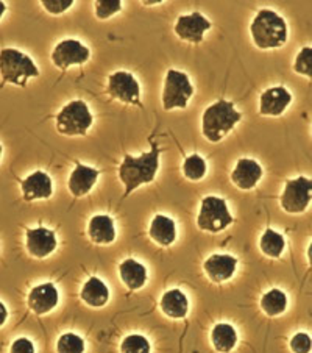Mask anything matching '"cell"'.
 <instances>
[{
	"instance_id": "6da1fadb",
	"label": "cell",
	"mask_w": 312,
	"mask_h": 353,
	"mask_svg": "<svg viewBox=\"0 0 312 353\" xmlns=\"http://www.w3.org/2000/svg\"><path fill=\"white\" fill-rule=\"evenodd\" d=\"M160 169V147L153 144L149 154L141 157L125 155L119 166V179L125 186V197L141 185L152 183Z\"/></svg>"
},
{
	"instance_id": "7a4b0ae2",
	"label": "cell",
	"mask_w": 312,
	"mask_h": 353,
	"mask_svg": "<svg viewBox=\"0 0 312 353\" xmlns=\"http://www.w3.org/2000/svg\"><path fill=\"white\" fill-rule=\"evenodd\" d=\"M250 33L258 49H280L287 41V23L273 10L264 8L253 19Z\"/></svg>"
},
{
	"instance_id": "3957f363",
	"label": "cell",
	"mask_w": 312,
	"mask_h": 353,
	"mask_svg": "<svg viewBox=\"0 0 312 353\" xmlns=\"http://www.w3.org/2000/svg\"><path fill=\"white\" fill-rule=\"evenodd\" d=\"M240 119H242V114L236 111L233 102L219 100L205 110L202 117L203 137L211 143H219Z\"/></svg>"
},
{
	"instance_id": "277c9868",
	"label": "cell",
	"mask_w": 312,
	"mask_h": 353,
	"mask_svg": "<svg viewBox=\"0 0 312 353\" xmlns=\"http://www.w3.org/2000/svg\"><path fill=\"white\" fill-rule=\"evenodd\" d=\"M39 75L37 64L30 57L17 49L0 50V77L5 83L25 86L30 79Z\"/></svg>"
},
{
	"instance_id": "5b68a950",
	"label": "cell",
	"mask_w": 312,
	"mask_h": 353,
	"mask_svg": "<svg viewBox=\"0 0 312 353\" xmlns=\"http://www.w3.org/2000/svg\"><path fill=\"white\" fill-rule=\"evenodd\" d=\"M92 114L83 100H74L56 116V130L64 137H85L92 125Z\"/></svg>"
},
{
	"instance_id": "8992f818",
	"label": "cell",
	"mask_w": 312,
	"mask_h": 353,
	"mask_svg": "<svg viewBox=\"0 0 312 353\" xmlns=\"http://www.w3.org/2000/svg\"><path fill=\"white\" fill-rule=\"evenodd\" d=\"M194 96V86L185 72L176 69H169L164 79L163 90V108L166 111L187 107V102Z\"/></svg>"
},
{
	"instance_id": "52a82bcc",
	"label": "cell",
	"mask_w": 312,
	"mask_h": 353,
	"mask_svg": "<svg viewBox=\"0 0 312 353\" xmlns=\"http://www.w3.org/2000/svg\"><path fill=\"white\" fill-rule=\"evenodd\" d=\"M231 223L233 216L229 213L225 200L216 196H208L202 200V207H200L197 217V225L200 230L219 233Z\"/></svg>"
},
{
	"instance_id": "ba28073f",
	"label": "cell",
	"mask_w": 312,
	"mask_h": 353,
	"mask_svg": "<svg viewBox=\"0 0 312 353\" xmlns=\"http://www.w3.org/2000/svg\"><path fill=\"white\" fill-rule=\"evenodd\" d=\"M312 200V180L308 176H297L287 180L281 196V207L286 213L300 214L306 211Z\"/></svg>"
},
{
	"instance_id": "9c48e42d",
	"label": "cell",
	"mask_w": 312,
	"mask_h": 353,
	"mask_svg": "<svg viewBox=\"0 0 312 353\" xmlns=\"http://www.w3.org/2000/svg\"><path fill=\"white\" fill-rule=\"evenodd\" d=\"M107 92L116 100L123 103L138 105L141 107V86L138 80L125 70H119L110 75Z\"/></svg>"
},
{
	"instance_id": "30bf717a",
	"label": "cell",
	"mask_w": 312,
	"mask_h": 353,
	"mask_svg": "<svg viewBox=\"0 0 312 353\" xmlns=\"http://www.w3.org/2000/svg\"><path fill=\"white\" fill-rule=\"evenodd\" d=\"M90 49L76 39H64L52 52V61L61 70H66L70 66H81L90 60Z\"/></svg>"
},
{
	"instance_id": "8fae6325",
	"label": "cell",
	"mask_w": 312,
	"mask_h": 353,
	"mask_svg": "<svg viewBox=\"0 0 312 353\" xmlns=\"http://www.w3.org/2000/svg\"><path fill=\"white\" fill-rule=\"evenodd\" d=\"M211 28V22L202 13H192L180 16L175 23L176 37L187 43L200 44L203 41L205 33Z\"/></svg>"
},
{
	"instance_id": "7c38bea8",
	"label": "cell",
	"mask_w": 312,
	"mask_h": 353,
	"mask_svg": "<svg viewBox=\"0 0 312 353\" xmlns=\"http://www.w3.org/2000/svg\"><path fill=\"white\" fill-rule=\"evenodd\" d=\"M292 94L284 86H273L259 97V113L262 116H281L289 108Z\"/></svg>"
},
{
	"instance_id": "4fadbf2b",
	"label": "cell",
	"mask_w": 312,
	"mask_h": 353,
	"mask_svg": "<svg viewBox=\"0 0 312 353\" xmlns=\"http://www.w3.org/2000/svg\"><path fill=\"white\" fill-rule=\"evenodd\" d=\"M203 269L211 281L225 283L229 279H233L234 272H236L238 258L227 254H214L205 261Z\"/></svg>"
},
{
	"instance_id": "5bb4252c",
	"label": "cell",
	"mask_w": 312,
	"mask_h": 353,
	"mask_svg": "<svg viewBox=\"0 0 312 353\" xmlns=\"http://www.w3.org/2000/svg\"><path fill=\"white\" fill-rule=\"evenodd\" d=\"M58 302H60V294H58L54 283H43L34 286L30 294H28V308L38 316L50 313L56 307Z\"/></svg>"
},
{
	"instance_id": "9a60e30c",
	"label": "cell",
	"mask_w": 312,
	"mask_h": 353,
	"mask_svg": "<svg viewBox=\"0 0 312 353\" xmlns=\"http://www.w3.org/2000/svg\"><path fill=\"white\" fill-rule=\"evenodd\" d=\"M56 249V236L49 228L38 227L27 230V250L34 258H47Z\"/></svg>"
},
{
	"instance_id": "2e32d148",
	"label": "cell",
	"mask_w": 312,
	"mask_h": 353,
	"mask_svg": "<svg viewBox=\"0 0 312 353\" xmlns=\"http://www.w3.org/2000/svg\"><path fill=\"white\" fill-rule=\"evenodd\" d=\"M262 179V168L251 158H240L231 172V181L239 190L250 191Z\"/></svg>"
},
{
	"instance_id": "e0dca14e",
	"label": "cell",
	"mask_w": 312,
	"mask_h": 353,
	"mask_svg": "<svg viewBox=\"0 0 312 353\" xmlns=\"http://www.w3.org/2000/svg\"><path fill=\"white\" fill-rule=\"evenodd\" d=\"M23 200L32 202V200L38 199H49L54 194V183L52 179L43 170H37L32 175H28L27 179L21 180Z\"/></svg>"
},
{
	"instance_id": "ac0fdd59",
	"label": "cell",
	"mask_w": 312,
	"mask_h": 353,
	"mask_svg": "<svg viewBox=\"0 0 312 353\" xmlns=\"http://www.w3.org/2000/svg\"><path fill=\"white\" fill-rule=\"evenodd\" d=\"M98 170L85 164H76L69 176V191L74 197H83L97 183Z\"/></svg>"
},
{
	"instance_id": "d6986e66",
	"label": "cell",
	"mask_w": 312,
	"mask_h": 353,
	"mask_svg": "<svg viewBox=\"0 0 312 353\" xmlns=\"http://www.w3.org/2000/svg\"><path fill=\"white\" fill-rule=\"evenodd\" d=\"M87 233H90L92 243L100 245L111 244L116 239L114 221L107 214L94 216L87 225Z\"/></svg>"
},
{
	"instance_id": "ffe728a7",
	"label": "cell",
	"mask_w": 312,
	"mask_h": 353,
	"mask_svg": "<svg viewBox=\"0 0 312 353\" xmlns=\"http://www.w3.org/2000/svg\"><path fill=\"white\" fill-rule=\"evenodd\" d=\"M160 307L163 313L170 319H183L189 311V300L183 291L170 290L163 294Z\"/></svg>"
},
{
	"instance_id": "44dd1931",
	"label": "cell",
	"mask_w": 312,
	"mask_h": 353,
	"mask_svg": "<svg viewBox=\"0 0 312 353\" xmlns=\"http://www.w3.org/2000/svg\"><path fill=\"white\" fill-rule=\"evenodd\" d=\"M80 297L87 307L102 308L108 303L110 290L102 280L97 279V276H91V279L83 285V288H81Z\"/></svg>"
},
{
	"instance_id": "7402d4cb",
	"label": "cell",
	"mask_w": 312,
	"mask_h": 353,
	"mask_svg": "<svg viewBox=\"0 0 312 353\" xmlns=\"http://www.w3.org/2000/svg\"><path fill=\"white\" fill-rule=\"evenodd\" d=\"M150 238L163 247L172 245L176 239V227L172 217L164 214H156L153 217L150 223Z\"/></svg>"
},
{
	"instance_id": "603a6c76",
	"label": "cell",
	"mask_w": 312,
	"mask_h": 353,
	"mask_svg": "<svg viewBox=\"0 0 312 353\" xmlns=\"http://www.w3.org/2000/svg\"><path fill=\"white\" fill-rule=\"evenodd\" d=\"M119 275L122 279V283L125 285L129 291L141 290L147 281L145 266L136 260H132V258L122 261L119 266Z\"/></svg>"
},
{
	"instance_id": "cb8c5ba5",
	"label": "cell",
	"mask_w": 312,
	"mask_h": 353,
	"mask_svg": "<svg viewBox=\"0 0 312 353\" xmlns=\"http://www.w3.org/2000/svg\"><path fill=\"white\" fill-rule=\"evenodd\" d=\"M211 341L217 352L228 353L231 352L238 344V332L231 323H217L211 332Z\"/></svg>"
},
{
	"instance_id": "d4e9b609",
	"label": "cell",
	"mask_w": 312,
	"mask_h": 353,
	"mask_svg": "<svg viewBox=\"0 0 312 353\" xmlns=\"http://www.w3.org/2000/svg\"><path fill=\"white\" fill-rule=\"evenodd\" d=\"M286 241L281 236L278 232L272 230V228H267L266 232L262 233L261 239H259V249L264 255L270 258H280L282 252H284Z\"/></svg>"
},
{
	"instance_id": "484cf974",
	"label": "cell",
	"mask_w": 312,
	"mask_h": 353,
	"mask_svg": "<svg viewBox=\"0 0 312 353\" xmlns=\"http://www.w3.org/2000/svg\"><path fill=\"white\" fill-rule=\"evenodd\" d=\"M261 308L267 316H280L287 308V296L281 290H270L261 297Z\"/></svg>"
},
{
	"instance_id": "4316f807",
	"label": "cell",
	"mask_w": 312,
	"mask_h": 353,
	"mask_svg": "<svg viewBox=\"0 0 312 353\" xmlns=\"http://www.w3.org/2000/svg\"><path fill=\"white\" fill-rule=\"evenodd\" d=\"M206 170H208V166H206V161L202 157L194 154L191 157H187L183 164V174L186 179H189L192 181H198L202 180L206 175Z\"/></svg>"
},
{
	"instance_id": "83f0119b",
	"label": "cell",
	"mask_w": 312,
	"mask_h": 353,
	"mask_svg": "<svg viewBox=\"0 0 312 353\" xmlns=\"http://www.w3.org/2000/svg\"><path fill=\"white\" fill-rule=\"evenodd\" d=\"M58 353H83L85 352V341L75 333H64L56 343Z\"/></svg>"
},
{
	"instance_id": "f1b7e54d",
	"label": "cell",
	"mask_w": 312,
	"mask_h": 353,
	"mask_svg": "<svg viewBox=\"0 0 312 353\" xmlns=\"http://www.w3.org/2000/svg\"><path fill=\"white\" fill-rule=\"evenodd\" d=\"M121 353H150L149 339L143 334H129L122 341Z\"/></svg>"
},
{
	"instance_id": "f546056e",
	"label": "cell",
	"mask_w": 312,
	"mask_h": 353,
	"mask_svg": "<svg viewBox=\"0 0 312 353\" xmlns=\"http://www.w3.org/2000/svg\"><path fill=\"white\" fill-rule=\"evenodd\" d=\"M293 70L312 80V47H303L293 61Z\"/></svg>"
},
{
	"instance_id": "4dcf8cb0",
	"label": "cell",
	"mask_w": 312,
	"mask_h": 353,
	"mask_svg": "<svg viewBox=\"0 0 312 353\" xmlns=\"http://www.w3.org/2000/svg\"><path fill=\"white\" fill-rule=\"evenodd\" d=\"M94 3H96L94 5L96 7V16L102 21L110 19L111 16H114L122 10L121 0H97Z\"/></svg>"
},
{
	"instance_id": "1f68e13d",
	"label": "cell",
	"mask_w": 312,
	"mask_h": 353,
	"mask_svg": "<svg viewBox=\"0 0 312 353\" xmlns=\"http://www.w3.org/2000/svg\"><path fill=\"white\" fill-rule=\"evenodd\" d=\"M291 349L293 353H309L312 350V339L309 334L302 332L293 334L291 339Z\"/></svg>"
},
{
	"instance_id": "d6a6232c",
	"label": "cell",
	"mask_w": 312,
	"mask_h": 353,
	"mask_svg": "<svg viewBox=\"0 0 312 353\" xmlns=\"http://www.w3.org/2000/svg\"><path fill=\"white\" fill-rule=\"evenodd\" d=\"M43 7L49 11L50 14H61L74 5V0H43Z\"/></svg>"
},
{
	"instance_id": "836d02e7",
	"label": "cell",
	"mask_w": 312,
	"mask_h": 353,
	"mask_svg": "<svg viewBox=\"0 0 312 353\" xmlns=\"http://www.w3.org/2000/svg\"><path fill=\"white\" fill-rule=\"evenodd\" d=\"M10 353H34V345L30 339L19 338L11 345Z\"/></svg>"
},
{
	"instance_id": "e575fe53",
	"label": "cell",
	"mask_w": 312,
	"mask_h": 353,
	"mask_svg": "<svg viewBox=\"0 0 312 353\" xmlns=\"http://www.w3.org/2000/svg\"><path fill=\"white\" fill-rule=\"evenodd\" d=\"M7 317H8V311H7V307L0 302V327L3 325L5 322H7Z\"/></svg>"
},
{
	"instance_id": "d590c367",
	"label": "cell",
	"mask_w": 312,
	"mask_h": 353,
	"mask_svg": "<svg viewBox=\"0 0 312 353\" xmlns=\"http://www.w3.org/2000/svg\"><path fill=\"white\" fill-rule=\"evenodd\" d=\"M5 11H7V5H5L3 2H0V19H2Z\"/></svg>"
},
{
	"instance_id": "8d00e7d4",
	"label": "cell",
	"mask_w": 312,
	"mask_h": 353,
	"mask_svg": "<svg viewBox=\"0 0 312 353\" xmlns=\"http://www.w3.org/2000/svg\"><path fill=\"white\" fill-rule=\"evenodd\" d=\"M308 260H309V264L312 266V243L308 247Z\"/></svg>"
},
{
	"instance_id": "74e56055",
	"label": "cell",
	"mask_w": 312,
	"mask_h": 353,
	"mask_svg": "<svg viewBox=\"0 0 312 353\" xmlns=\"http://www.w3.org/2000/svg\"><path fill=\"white\" fill-rule=\"evenodd\" d=\"M0 157H2V145H0Z\"/></svg>"
}]
</instances>
